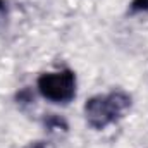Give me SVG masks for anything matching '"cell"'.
<instances>
[{
	"label": "cell",
	"instance_id": "obj_1",
	"mask_svg": "<svg viewBox=\"0 0 148 148\" xmlns=\"http://www.w3.org/2000/svg\"><path fill=\"white\" fill-rule=\"evenodd\" d=\"M131 105H133L131 95L121 90L110 91L107 95L91 97L84 103L86 122L93 129L102 131L107 126L119 122L126 115V112L131 109Z\"/></svg>",
	"mask_w": 148,
	"mask_h": 148
},
{
	"label": "cell",
	"instance_id": "obj_2",
	"mask_svg": "<svg viewBox=\"0 0 148 148\" xmlns=\"http://www.w3.org/2000/svg\"><path fill=\"white\" fill-rule=\"evenodd\" d=\"M76 73L62 69L55 73H43L38 76L36 88L40 95L52 103H69L76 97Z\"/></svg>",
	"mask_w": 148,
	"mask_h": 148
},
{
	"label": "cell",
	"instance_id": "obj_3",
	"mask_svg": "<svg viewBox=\"0 0 148 148\" xmlns=\"http://www.w3.org/2000/svg\"><path fill=\"white\" fill-rule=\"evenodd\" d=\"M43 124H45V127L48 129V131H67V122H66V119L64 117H60V115H55V114H50V115H47V117H43Z\"/></svg>",
	"mask_w": 148,
	"mask_h": 148
},
{
	"label": "cell",
	"instance_id": "obj_4",
	"mask_svg": "<svg viewBox=\"0 0 148 148\" xmlns=\"http://www.w3.org/2000/svg\"><path fill=\"white\" fill-rule=\"evenodd\" d=\"M16 102L21 109H24L26 105H31L35 102V95H33V90L31 88H23L16 93Z\"/></svg>",
	"mask_w": 148,
	"mask_h": 148
},
{
	"label": "cell",
	"instance_id": "obj_5",
	"mask_svg": "<svg viewBox=\"0 0 148 148\" xmlns=\"http://www.w3.org/2000/svg\"><path fill=\"white\" fill-rule=\"evenodd\" d=\"M141 12H148V0H131L129 14H141Z\"/></svg>",
	"mask_w": 148,
	"mask_h": 148
},
{
	"label": "cell",
	"instance_id": "obj_6",
	"mask_svg": "<svg viewBox=\"0 0 148 148\" xmlns=\"http://www.w3.org/2000/svg\"><path fill=\"white\" fill-rule=\"evenodd\" d=\"M7 17H9V3L7 0H0V29L5 26Z\"/></svg>",
	"mask_w": 148,
	"mask_h": 148
},
{
	"label": "cell",
	"instance_id": "obj_7",
	"mask_svg": "<svg viewBox=\"0 0 148 148\" xmlns=\"http://www.w3.org/2000/svg\"><path fill=\"white\" fill-rule=\"evenodd\" d=\"M24 148H47V145H45L43 141H33V143H29V145H26Z\"/></svg>",
	"mask_w": 148,
	"mask_h": 148
}]
</instances>
